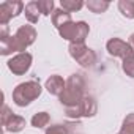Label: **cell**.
<instances>
[{"label":"cell","instance_id":"1","mask_svg":"<svg viewBox=\"0 0 134 134\" xmlns=\"http://www.w3.org/2000/svg\"><path fill=\"white\" fill-rule=\"evenodd\" d=\"M36 40V30L32 25H21L13 36L0 40V54L10 55L13 52H25V49Z\"/></svg>","mask_w":134,"mask_h":134},{"label":"cell","instance_id":"2","mask_svg":"<svg viewBox=\"0 0 134 134\" xmlns=\"http://www.w3.org/2000/svg\"><path fill=\"white\" fill-rule=\"evenodd\" d=\"M84 90H85V81L81 74H71L66 81V87L63 90V93L60 95V103L65 106V107H73V106H77L82 98L85 96L84 95Z\"/></svg>","mask_w":134,"mask_h":134},{"label":"cell","instance_id":"3","mask_svg":"<svg viewBox=\"0 0 134 134\" xmlns=\"http://www.w3.org/2000/svg\"><path fill=\"white\" fill-rule=\"evenodd\" d=\"M41 85L38 81H27L19 84L14 92H13V101L16 106L19 107H25L29 106L32 101H35L40 95H41Z\"/></svg>","mask_w":134,"mask_h":134},{"label":"cell","instance_id":"4","mask_svg":"<svg viewBox=\"0 0 134 134\" xmlns=\"http://www.w3.org/2000/svg\"><path fill=\"white\" fill-rule=\"evenodd\" d=\"M70 55L84 68H88V66H93L96 62V54L87 47L84 43H71L70 44Z\"/></svg>","mask_w":134,"mask_h":134},{"label":"cell","instance_id":"5","mask_svg":"<svg viewBox=\"0 0 134 134\" xmlns=\"http://www.w3.org/2000/svg\"><path fill=\"white\" fill-rule=\"evenodd\" d=\"M98 110V104L93 96L85 95L82 101L77 106L73 107H66V115L70 118H81V117H93Z\"/></svg>","mask_w":134,"mask_h":134},{"label":"cell","instance_id":"6","mask_svg":"<svg viewBox=\"0 0 134 134\" xmlns=\"http://www.w3.org/2000/svg\"><path fill=\"white\" fill-rule=\"evenodd\" d=\"M107 47V52L114 57H120L123 60H128V58H134V49L129 43H125L121 41L120 38H110L106 44Z\"/></svg>","mask_w":134,"mask_h":134},{"label":"cell","instance_id":"7","mask_svg":"<svg viewBox=\"0 0 134 134\" xmlns=\"http://www.w3.org/2000/svg\"><path fill=\"white\" fill-rule=\"evenodd\" d=\"M2 125L5 126V131H8V132H19L25 126V118L14 115L10 110V107L7 104H3V107H2Z\"/></svg>","mask_w":134,"mask_h":134},{"label":"cell","instance_id":"8","mask_svg":"<svg viewBox=\"0 0 134 134\" xmlns=\"http://www.w3.org/2000/svg\"><path fill=\"white\" fill-rule=\"evenodd\" d=\"M32 66V55L29 52H22V54H18L14 55L10 62H8V68L13 74L16 76H22L25 74Z\"/></svg>","mask_w":134,"mask_h":134},{"label":"cell","instance_id":"9","mask_svg":"<svg viewBox=\"0 0 134 134\" xmlns=\"http://www.w3.org/2000/svg\"><path fill=\"white\" fill-rule=\"evenodd\" d=\"M24 8H25L24 3L18 2V0H14V2H11V0L3 2L0 5V25H7L8 21L11 18H16L18 14H21Z\"/></svg>","mask_w":134,"mask_h":134},{"label":"cell","instance_id":"10","mask_svg":"<svg viewBox=\"0 0 134 134\" xmlns=\"http://www.w3.org/2000/svg\"><path fill=\"white\" fill-rule=\"evenodd\" d=\"M65 87H66V82H65V81H63L60 76H57V74L51 76V77L46 81V90H47L51 95L60 96V95L63 93Z\"/></svg>","mask_w":134,"mask_h":134},{"label":"cell","instance_id":"11","mask_svg":"<svg viewBox=\"0 0 134 134\" xmlns=\"http://www.w3.org/2000/svg\"><path fill=\"white\" fill-rule=\"evenodd\" d=\"M68 22H73V19H71V13L65 11L63 8L55 10V11L52 13V24H54L57 29H62L63 25H66Z\"/></svg>","mask_w":134,"mask_h":134},{"label":"cell","instance_id":"12","mask_svg":"<svg viewBox=\"0 0 134 134\" xmlns=\"http://www.w3.org/2000/svg\"><path fill=\"white\" fill-rule=\"evenodd\" d=\"M58 33H60L62 38L74 43L76 41V33H77V22H68L62 29H58Z\"/></svg>","mask_w":134,"mask_h":134},{"label":"cell","instance_id":"13","mask_svg":"<svg viewBox=\"0 0 134 134\" xmlns=\"http://www.w3.org/2000/svg\"><path fill=\"white\" fill-rule=\"evenodd\" d=\"M24 14H25V18H27V21L30 24H36L38 22V18L41 14V11L38 8V3L36 2H29L25 5V8H24Z\"/></svg>","mask_w":134,"mask_h":134},{"label":"cell","instance_id":"14","mask_svg":"<svg viewBox=\"0 0 134 134\" xmlns=\"http://www.w3.org/2000/svg\"><path fill=\"white\" fill-rule=\"evenodd\" d=\"M118 10L125 18L134 19V2L132 0H120L118 2Z\"/></svg>","mask_w":134,"mask_h":134},{"label":"cell","instance_id":"15","mask_svg":"<svg viewBox=\"0 0 134 134\" xmlns=\"http://www.w3.org/2000/svg\"><path fill=\"white\" fill-rule=\"evenodd\" d=\"M85 5L92 13H104L109 8V2L106 0H88Z\"/></svg>","mask_w":134,"mask_h":134},{"label":"cell","instance_id":"16","mask_svg":"<svg viewBox=\"0 0 134 134\" xmlns=\"http://www.w3.org/2000/svg\"><path fill=\"white\" fill-rule=\"evenodd\" d=\"M60 5H62V8L65 11L73 13V11H79L82 8L84 7V2H81V0H62Z\"/></svg>","mask_w":134,"mask_h":134},{"label":"cell","instance_id":"17","mask_svg":"<svg viewBox=\"0 0 134 134\" xmlns=\"http://www.w3.org/2000/svg\"><path fill=\"white\" fill-rule=\"evenodd\" d=\"M49 123V114L47 112H38L32 117V126L35 128H44Z\"/></svg>","mask_w":134,"mask_h":134},{"label":"cell","instance_id":"18","mask_svg":"<svg viewBox=\"0 0 134 134\" xmlns=\"http://www.w3.org/2000/svg\"><path fill=\"white\" fill-rule=\"evenodd\" d=\"M121 134H134V114H128L121 125Z\"/></svg>","mask_w":134,"mask_h":134},{"label":"cell","instance_id":"19","mask_svg":"<svg viewBox=\"0 0 134 134\" xmlns=\"http://www.w3.org/2000/svg\"><path fill=\"white\" fill-rule=\"evenodd\" d=\"M36 3H38V8H40L41 14H44V16H51V13L55 11L52 0H40V2H36Z\"/></svg>","mask_w":134,"mask_h":134},{"label":"cell","instance_id":"20","mask_svg":"<svg viewBox=\"0 0 134 134\" xmlns=\"http://www.w3.org/2000/svg\"><path fill=\"white\" fill-rule=\"evenodd\" d=\"M46 134H70L66 125H52L46 129Z\"/></svg>","mask_w":134,"mask_h":134},{"label":"cell","instance_id":"21","mask_svg":"<svg viewBox=\"0 0 134 134\" xmlns=\"http://www.w3.org/2000/svg\"><path fill=\"white\" fill-rule=\"evenodd\" d=\"M121 68H123V71L126 73V76H129V77H134V58L123 60V63H121Z\"/></svg>","mask_w":134,"mask_h":134},{"label":"cell","instance_id":"22","mask_svg":"<svg viewBox=\"0 0 134 134\" xmlns=\"http://www.w3.org/2000/svg\"><path fill=\"white\" fill-rule=\"evenodd\" d=\"M129 44L132 46V49H134V33L131 35V38H129Z\"/></svg>","mask_w":134,"mask_h":134},{"label":"cell","instance_id":"23","mask_svg":"<svg viewBox=\"0 0 134 134\" xmlns=\"http://www.w3.org/2000/svg\"><path fill=\"white\" fill-rule=\"evenodd\" d=\"M118 134H121V132H118Z\"/></svg>","mask_w":134,"mask_h":134}]
</instances>
